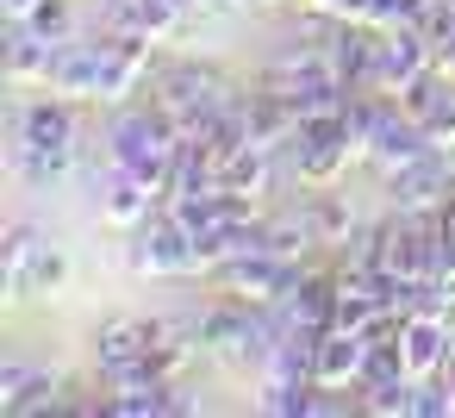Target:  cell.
I'll return each mask as SVG.
<instances>
[{
    "instance_id": "cell-26",
    "label": "cell",
    "mask_w": 455,
    "mask_h": 418,
    "mask_svg": "<svg viewBox=\"0 0 455 418\" xmlns=\"http://www.w3.org/2000/svg\"><path fill=\"white\" fill-rule=\"evenodd\" d=\"M32 381H38V368H32V362H20V356L0 362V412H20V406H26V393H32Z\"/></svg>"
},
{
    "instance_id": "cell-23",
    "label": "cell",
    "mask_w": 455,
    "mask_h": 418,
    "mask_svg": "<svg viewBox=\"0 0 455 418\" xmlns=\"http://www.w3.org/2000/svg\"><path fill=\"white\" fill-rule=\"evenodd\" d=\"M20 26H32L44 44H69L76 38V7H69V0H44V7L32 20H20Z\"/></svg>"
},
{
    "instance_id": "cell-8",
    "label": "cell",
    "mask_w": 455,
    "mask_h": 418,
    "mask_svg": "<svg viewBox=\"0 0 455 418\" xmlns=\"http://www.w3.org/2000/svg\"><path fill=\"white\" fill-rule=\"evenodd\" d=\"M430 69H436V57H430V32L424 26H399V32L374 38V94H405Z\"/></svg>"
},
{
    "instance_id": "cell-12",
    "label": "cell",
    "mask_w": 455,
    "mask_h": 418,
    "mask_svg": "<svg viewBox=\"0 0 455 418\" xmlns=\"http://www.w3.org/2000/svg\"><path fill=\"white\" fill-rule=\"evenodd\" d=\"M393 100L430 132L436 150H455V82H449V76L430 69V76H418V82H411L405 94H393Z\"/></svg>"
},
{
    "instance_id": "cell-22",
    "label": "cell",
    "mask_w": 455,
    "mask_h": 418,
    "mask_svg": "<svg viewBox=\"0 0 455 418\" xmlns=\"http://www.w3.org/2000/svg\"><path fill=\"white\" fill-rule=\"evenodd\" d=\"M38 250H44L38 225H7V237H0V256H7V300H26V275H32Z\"/></svg>"
},
{
    "instance_id": "cell-25",
    "label": "cell",
    "mask_w": 455,
    "mask_h": 418,
    "mask_svg": "<svg viewBox=\"0 0 455 418\" xmlns=\"http://www.w3.org/2000/svg\"><path fill=\"white\" fill-rule=\"evenodd\" d=\"M63 281H69V256H63L57 244H44L38 262H32V275H26V300H32V293H57Z\"/></svg>"
},
{
    "instance_id": "cell-28",
    "label": "cell",
    "mask_w": 455,
    "mask_h": 418,
    "mask_svg": "<svg viewBox=\"0 0 455 418\" xmlns=\"http://www.w3.org/2000/svg\"><path fill=\"white\" fill-rule=\"evenodd\" d=\"M44 7V0H0V13H7V20H32Z\"/></svg>"
},
{
    "instance_id": "cell-9",
    "label": "cell",
    "mask_w": 455,
    "mask_h": 418,
    "mask_svg": "<svg viewBox=\"0 0 455 418\" xmlns=\"http://www.w3.org/2000/svg\"><path fill=\"white\" fill-rule=\"evenodd\" d=\"M132 269H138V275H194V269H200V250H194V237H188L169 213H156V219L138 225V237H132Z\"/></svg>"
},
{
    "instance_id": "cell-15",
    "label": "cell",
    "mask_w": 455,
    "mask_h": 418,
    "mask_svg": "<svg viewBox=\"0 0 455 418\" xmlns=\"http://www.w3.org/2000/svg\"><path fill=\"white\" fill-rule=\"evenodd\" d=\"M275 306L287 312V325H299V331L324 337V331L337 325V275L299 269V281H293V287H287V300H275Z\"/></svg>"
},
{
    "instance_id": "cell-7",
    "label": "cell",
    "mask_w": 455,
    "mask_h": 418,
    "mask_svg": "<svg viewBox=\"0 0 455 418\" xmlns=\"http://www.w3.org/2000/svg\"><path fill=\"white\" fill-rule=\"evenodd\" d=\"M212 275H219V287H225L231 300L275 306V300H287V287L299 281V262H293V256H275V250H250V256L219 262Z\"/></svg>"
},
{
    "instance_id": "cell-1",
    "label": "cell",
    "mask_w": 455,
    "mask_h": 418,
    "mask_svg": "<svg viewBox=\"0 0 455 418\" xmlns=\"http://www.w3.org/2000/svg\"><path fill=\"white\" fill-rule=\"evenodd\" d=\"M237 94H243V88H237L225 69H212V63H163V69L150 76V107H156L181 138H200Z\"/></svg>"
},
{
    "instance_id": "cell-3",
    "label": "cell",
    "mask_w": 455,
    "mask_h": 418,
    "mask_svg": "<svg viewBox=\"0 0 455 418\" xmlns=\"http://www.w3.org/2000/svg\"><path fill=\"white\" fill-rule=\"evenodd\" d=\"M380 188H387L393 213H443L455 200V157L449 150H424V157L387 169Z\"/></svg>"
},
{
    "instance_id": "cell-20",
    "label": "cell",
    "mask_w": 455,
    "mask_h": 418,
    "mask_svg": "<svg viewBox=\"0 0 455 418\" xmlns=\"http://www.w3.org/2000/svg\"><path fill=\"white\" fill-rule=\"evenodd\" d=\"M299 219H306V231H312L318 250H337V244L355 231V206H349L343 194H324V188L299 200Z\"/></svg>"
},
{
    "instance_id": "cell-2",
    "label": "cell",
    "mask_w": 455,
    "mask_h": 418,
    "mask_svg": "<svg viewBox=\"0 0 455 418\" xmlns=\"http://www.w3.org/2000/svg\"><path fill=\"white\" fill-rule=\"evenodd\" d=\"M175 150H181V132L156 113V107H119L113 125H107V157L132 175H144L156 194L169 188V169H175Z\"/></svg>"
},
{
    "instance_id": "cell-11",
    "label": "cell",
    "mask_w": 455,
    "mask_h": 418,
    "mask_svg": "<svg viewBox=\"0 0 455 418\" xmlns=\"http://www.w3.org/2000/svg\"><path fill=\"white\" fill-rule=\"evenodd\" d=\"M163 213V194L144 181V175H132V169H107L100 175V219L113 225V231H138V225H150Z\"/></svg>"
},
{
    "instance_id": "cell-17",
    "label": "cell",
    "mask_w": 455,
    "mask_h": 418,
    "mask_svg": "<svg viewBox=\"0 0 455 418\" xmlns=\"http://www.w3.org/2000/svg\"><path fill=\"white\" fill-rule=\"evenodd\" d=\"M44 88H57V94H69V100H100V38H94V44L69 38V44L57 51V63H51V82H44Z\"/></svg>"
},
{
    "instance_id": "cell-5",
    "label": "cell",
    "mask_w": 455,
    "mask_h": 418,
    "mask_svg": "<svg viewBox=\"0 0 455 418\" xmlns=\"http://www.w3.org/2000/svg\"><path fill=\"white\" fill-rule=\"evenodd\" d=\"M7 144H38V150H82V119H76V100L69 94H38V100H20L7 113Z\"/></svg>"
},
{
    "instance_id": "cell-30",
    "label": "cell",
    "mask_w": 455,
    "mask_h": 418,
    "mask_svg": "<svg viewBox=\"0 0 455 418\" xmlns=\"http://www.w3.org/2000/svg\"><path fill=\"white\" fill-rule=\"evenodd\" d=\"M188 7H194V13H200V7H212V0H188Z\"/></svg>"
},
{
    "instance_id": "cell-13",
    "label": "cell",
    "mask_w": 455,
    "mask_h": 418,
    "mask_svg": "<svg viewBox=\"0 0 455 418\" xmlns=\"http://www.w3.org/2000/svg\"><path fill=\"white\" fill-rule=\"evenodd\" d=\"M424 150H436L430 144V132L399 107V100H387V113H380V125H374V138H368V163L387 175V169H399V163H411V157H424Z\"/></svg>"
},
{
    "instance_id": "cell-24",
    "label": "cell",
    "mask_w": 455,
    "mask_h": 418,
    "mask_svg": "<svg viewBox=\"0 0 455 418\" xmlns=\"http://www.w3.org/2000/svg\"><path fill=\"white\" fill-rule=\"evenodd\" d=\"M268 250H275V256H293V262H299V256H306V250H318V244H312L306 219H299V213H287V219H268Z\"/></svg>"
},
{
    "instance_id": "cell-18",
    "label": "cell",
    "mask_w": 455,
    "mask_h": 418,
    "mask_svg": "<svg viewBox=\"0 0 455 418\" xmlns=\"http://www.w3.org/2000/svg\"><path fill=\"white\" fill-rule=\"evenodd\" d=\"M57 51H63V44H44L32 26L7 20V82H20V88H44V82H51Z\"/></svg>"
},
{
    "instance_id": "cell-4",
    "label": "cell",
    "mask_w": 455,
    "mask_h": 418,
    "mask_svg": "<svg viewBox=\"0 0 455 418\" xmlns=\"http://www.w3.org/2000/svg\"><path fill=\"white\" fill-rule=\"evenodd\" d=\"M349 157H355V138H349L343 113H337V119H306L299 138L287 144V169H293L306 188H331V181L349 169Z\"/></svg>"
},
{
    "instance_id": "cell-21",
    "label": "cell",
    "mask_w": 455,
    "mask_h": 418,
    "mask_svg": "<svg viewBox=\"0 0 455 418\" xmlns=\"http://www.w3.org/2000/svg\"><path fill=\"white\" fill-rule=\"evenodd\" d=\"M318 393H324L318 381H262L256 387V406L275 412V418H312V412H331Z\"/></svg>"
},
{
    "instance_id": "cell-27",
    "label": "cell",
    "mask_w": 455,
    "mask_h": 418,
    "mask_svg": "<svg viewBox=\"0 0 455 418\" xmlns=\"http://www.w3.org/2000/svg\"><path fill=\"white\" fill-rule=\"evenodd\" d=\"M436 219H443V275H455V200H449Z\"/></svg>"
},
{
    "instance_id": "cell-14",
    "label": "cell",
    "mask_w": 455,
    "mask_h": 418,
    "mask_svg": "<svg viewBox=\"0 0 455 418\" xmlns=\"http://www.w3.org/2000/svg\"><path fill=\"white\" fill-rule=\"evenodd\" d=\"M449 337H455L449 312H436V306H424V312H405V331H399V343H405V368H411V381H436V374H443Z\"/></svg>"
},
{
    "instance_id": "cell-29",
    "label": "cell",
    "mask_w": 455,
    "mask_h": 418,
    "mask_svg": "<svg viewBox=\"0 0 455 418\" xmlns=\"http://www.w3.org/2000/svg\"><path fill=\"white\" fill-rule=\"evenodd\" d=\"M436 381H443V393H449V406H455V337H449V356H443V374H436Z\"/></svg>"
},
{
    "instance_id": "cell-19",
    "label": "cell",
    "mask_w": 455,
    "mask_h": 418,
    "mask_svg": "<svg viewBox=\"0 0 455 418\" xmlns=\"http://www.w3.org/2000/svg\"><path fill=\"white\" fill-rule=\"evenodd\" d=\"M275 175H281V150H268V144H243V150L219 169V188L250 194V200H268V194H275Z\"/></svg>"
},
{
    "instance_id": "cell-16",
    "label": "cell",
    "mask_w": 455,
    "mask_h": 418,
    "mask_svg": "<svg viewBox=\"0 0 455 418\" xmlns=\"http://www.w3.org/2000/svg\"><path fill=\"white\" fill-rule=\"evenodd\" d=\"M243 107H250V132H256V144H268V150H287L293 138H299V107L275 88V82H256V88H243Z\"/></svg>"
},
{
    "instance_id": "cell-31",
    "label": "cell",
    "mask_w": 455,
    "mask_h": 418,
    "mask_svg": "<svg viewBox=\"0 0 455 418\" xmlns=\"http://www.w3.org/2000/svg\"><path fill=\"white\" fill-rule=\"evenodd\" d=\"M449 157H455V150H449Z\"/></svg>"
},
{
    "instance_id": "cell-10",
    "label": "cell",
    "mask_w": 455,
    "mask_h": 418,
    "mask_svg": "<svg viewBox=\"0 0 455 418\" xmlns=\"http://www.w3.org/2000/svg\"><path fill=\"white\" fill-rule=\"evenodd\" d=\"M362 368H368V337H362V331L331 325V331L312 343V381H318L324 393H355V387H362Z\"/></svg>"
},
{
    "instance_id": "cell-6",
    "label": "cell",
    "mask_w": 455,
    "mask_h": 418,
    "mask_svg": "<svg viewBox=\"0 0 455 418\" xmlns=\"http://www.w3.org/2000/svg\"><path fill=\"white\" fill-rule=\"evenodd\" d=\"M156 38L144 32H100V107H125L156 76Z\"/></svg>"
}]
</instances>
